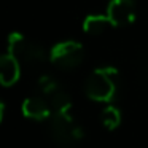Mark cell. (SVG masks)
<instances>
[{
  "label": "cell",
  "mask_w": 148,
  "mask_h": 148,
  "mask_svg": "<svg viewBox=\"0 0 148 148\" xmlns=\"http://www.w3.org/2000/svg\"><path fill=\"white\" fill-rule=\"evenodd\" d=\"M51 105L49 102L42 96H32L27 97L23 102V113L24 116L30 119H37V121H45V119L51 118Z\"/></svg>",
  "instance_id": "cell-6"
},
{
  "label": "cell",
  "mask_w": 148,
  "mask_h": 148,
  "mask_svg": "<svg viewBox=\"0 0 148 148\" xmlns=\"http://www.w3.org/2000/svg\"><path fill=\"white\" fill-rule=\"evenodd\" d=\"M107 16L115 27H126L135 21L134 0H110L107 7Z\"/></svg>",
  "instance_id": "cell-5"
},
{
  "label": "cell",
  "mask_w": 148,
  "mask_h": 148,
  "mask_svg": "<svg viewBox=\"0 0 148 148\" xmlns=\"http://www.w3.org/2000/svg\"><path fill=\"white\" fill-rule=\"evenodd\" d=\"M110 24V19L107 14H91L83 21V30L89 35H99L107 29Z\"/></svg>",
  "instance_id": "cell-8"
},
{
  "label": "cell",
  "mask_w": 148,
  "mask_h": 148,
  "mask_svg": "<svg viewBox=\"0 0 148 148\" xmlns=\"http://www.w3.org/2000/svg\"><path fill=\"white\" fill-rule=\"evenodd\" d=\"M49 135L53 142L61 148H73L83 140L84 132L73 118L70 112L53 113L49 118Z\"/></svg>",
  "instance_id": "cell-2"
},
{
  "label": "cell",
  "mask_w": 148,
  "mask_h": 148,
  "mask_svg": "<svg viewBox=\"0 0 148 148\" xmlns=\"http://www.w3.org/2000/svg\"><path fill=\"white\" fill-rule=\"evenodd\" d=\"M84 91L96 102H110L118 91V70L115 67H99L88 77Z\"/></svg>",
  "instance_id": "cell-1"
},
{
  "label": "cell",
  "mask_w": 148,
  "mask_h": 148,
  "mask_svg": "<svg viewBox=\"0 0 148 148\" xmlns=\"http://www.w3.org/2000/svg\"><path fill=\"white\" fill-rule=\"evenodd\" d=\"M100 121H102V124L105 126L108 131H113V129H116L119 126V123H121V113H119V110L115 108V107H107L102 112V115H100Z\"/></svg>",
  "instance_id": "cell-10"
},
{
  "label": "cell",
  "mask_w": 148,
  "mask_h": 148,
  "mask_svg": "<svg viewBox=\"0 0 148 148\" xmlns=\"http://www.w3.org/2000/svg\"><path fill=\"white\" fill-rule=\"evenodd\" d=\"M49 59L54 65H58L59 69H64V70H70L75 69L83 62L84 59V49L80 43L77 42H61L56 43L51 48L49 53Z\"/></svg>",
  "instance_id": "cell-4"
},
{
  "label": "cell",
  "mask_w": 148,
  "mask_h": 148,
  "mask_svg": "<svg viewBox=\"0 0 148 148\" xmlns=\"http://www.w3.org/2000/svg\"><path fill=\"white\" fill-rule=\"evenodd\" d=\"M37 86H38L40 92H42L43 96H46V97L53 96L56 91L61 89L59 83H58V81H56L53 77H49V75H43V77H40V78H38V83H37Z\"/></svg>",
  "instance_id": "cell-11"
},
{
  "label": "cell",
  "mask_w": 148,
  "mask_h": 148,
  "mask_svg": "<svg viewBox=\"0 0 148 148\" xmlns=\"http://www.w3.org/2000/svg\"><path fill=\"white\" fill-rule=\"evenodd\" d=\"M19 61L13 54L7 53L0 59V81L3 86H11L19 80Z\"/></svg>",
  "instance_id": "cell-7"
},
{
  "label": "cell",
  "mask_w": 148,
  "mask_h": 148,
  "mask_svg": "<svg viewBox=\"0 0 148 148\" xmlns=\"http://www.w3.org/2000/svg\"><path fill=\"white\" fill-rule=\"evenodd\" d=\"M48 102L53 108V113H64V112H70L72 108V100L65 91L59 89L56 91L53 96L48 97Z\"/></svg>",
  "instance_id": "cell-9"
},
{
  "label": "cell",
  "mask_w": 148,
  "mask_h": 148,
  "mask_svg": "<svg viewBox=\"0 0 148 148\" xmlns=\"http://www.w3.org/2000/svg\"><path fill=\"white\" fill-rule=\"evenodd\" d=\"M8 53L26 64H40L46 59L45 49L21 34H11L8 37Z\"/></svg>",
  "instance_id": "cell-3"
}]
</instances>
